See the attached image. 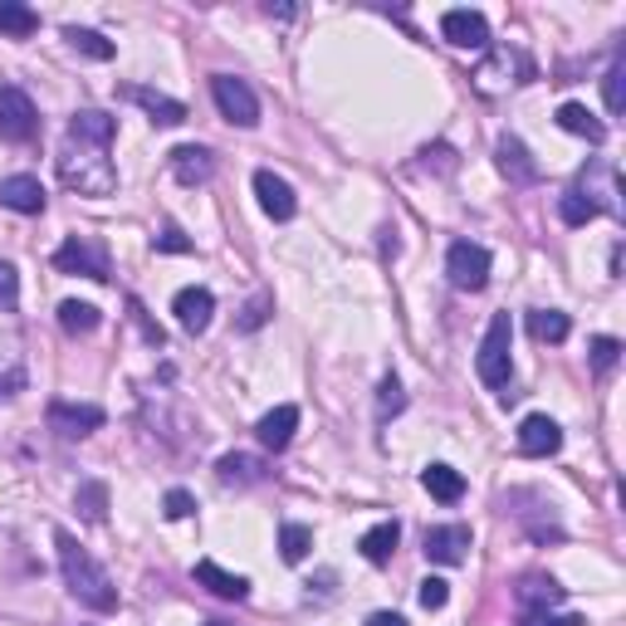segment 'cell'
I'll list each match as a JSON object with an SVG mask.
<instances>
[{
  "instance_id": "6da1fadb",
  "label": "cell",
  "mask_w": 626,
  "mask_h": 626,
  "mask_svg": "<svg viewBox=\"0 0 626 626\" xmlns=\"http://www.w3.org/2000/svg\"><path fill=\"white\" fill-rule=\"evenodd\" d=\"M55 544H59V572H65V588L74 592V602H83L89 612H118V588L103 572V563L69 529H55Z\"/></svg>"
},
{
  "instance_id": "7a4b0ae2",
  "label": "cell",
  "mask_w": 626,
  "mask_h": 626,
  "mask_svg": "<svg viewBox=\"0 0 626 626\" xmlns=\"http://www.w3.org/2000/svg\"><path fill=\"white\" fill-rule=\"evenodd\" d=\"M59 176H65V186L69 192H79V196H113L118 192V166L108 162V148H103V142L65 138Z\"/></svg>"
},
{
  "instance_id": "3957f363",
  "label": "cell",
  "mask_w": 626,
  "mask_h": 626,
  "mask_svg": "<svg viewBox=\"0 0 626 626\" xmlns=\"http://www.w3.org/2000/svg\"><path fill=\"white\" fill-rule=\"evenodd\" d=\"M509 348H514V323H509V313H495L489 328H485V343H479V358H475V372L489 392H505L509 378H514Z\"/></svg>"
},
{
  "instance_id": "277c9868",
  "label": "cell",
  "mask_w": 626,
  "mask_h": 626,
  "mask_svg": "<svg viewBox=\"0 0 626 626\" xmlns=\"http://www.w3.org/2000/svg\"><path fill=\"white\" fill-rule=\"evenodd\" d=\"M55 269L59 275H83V279H93V285H108V250L98 245V240H89V235H69L65 245L55 250Z\"/></svg>"
},
{
  "instance_id": "5b68a950",
  "label": "cell",
  "mask_w": 626,
  "mask_h": 626,
  "mask_svg": "<svg viewBox=\"0 0 626 626\" xmlns=\"http://www.w3.org/2000/svg\"><path fill=\"white\" fill-rule=\"evenodd\" d=\"M211 98H216V108H221V118L235 123V128H255L259 123V98H255V89H250L245 79L216 74L211 79Z\"/></svg>"
},
{
  "instance_id": "8992f818",
  "label": "cell",
  "mask_w": 626,
  "mask_h": 626,
  "mask_svg": "<svg viewBox=\"0 0 626 626\" xmlns=\"http://www.w3.org/2000/svg\"><path fill=\"white\" fill-rule=\"evenodd\" d=\"M445 275H451L455 289L479 294V289L489 285V250L475 245V240H455L451 255H445Z\"/></svg>"
},
{
  "instance_id": "52a82bcc",
  "label": "cell",
  "mask_w": 626,
  "mask_h": 626,
  "mask_svg": "<svg viewBox=\"0 0 626 626\" xmlns=\"http://www.w3.org/2000/svg\"><path fill=\"white\" fill-rule=\"evenodd\" d=\"M39 132V113L25 89L5 83L0 89V142H30Z\"/></svg>"
},
{
  "instance_id": "ba28073f",
  "label": "cell",
  "mask_w": 626,
  "mask_h": 626,
  "mask_svg": "<svg viewBox=\"0 0 626 626\" xmlns=\"http://www.w3.org/2000/svg\"><path fill=\"white\" fill-rule=\"evenodd\" d=\"M103 421H108V416H103V406H93V402H55L49 406V431H59L65 441H83V436H93Z\"/></svg>"
},
{
  "instance_id": "9c48e42d",
  "label": "cell",
  "mask_w": 626,
  "mask_h": 626,
  "mask_svg": "<svg viewBox=\"0 0 626 626\" xmlns=\"http://www.w3.org/2000/svg\"><path fill=\"white\" fill-rule=\"evenodd\" d=\"M563 451V431H558V421L544 411H534V416H524L519 421V455H529V461H544V455H558Z\"/></svg>"
},
{
  "instance_id": "30bf717a",
  "label": "cell",
  "mask_w": 626,
  "mask_h": 626,
  "mask_svg": "<svg viewBox=\"0 0 626 626\" xmlns=\"http://www.w3.org/2000/svg\"><path fill=\"white\" fill-rule=\"evenodd\" d=\"M255 196H259V211H265L269 221H294V211H299L294 186H289L285 176H275L269 166L255 172Z\"/></svg>"
},
{
  "instance_id": "8fae6325",
  "label": "cell",
  "mask_w": 626,
  "mask_h": 626,
  "mask_svg": "<svg viewBox=\"0 0 626 626\" xmlns=\"http://www.w3.org/2000/svg\"><path fill=\"white\" fill-rule=\"evenodd\" d=\"M426 558L431 563H441V568H455V563H465V553H470V529L465 524H436V529H426Z\"/></svg>"
},
{
  "instance_id": "7c38bea8",
  "label": "cell",
  "mask_w": 626,
  "mask_h": 626,
  "mask_svg": "<svg viewBox=\"0 0 626 626\" xmlns=\"http://www.w3.org/2000/svg\"><path fill=\"white\" fill-rule=\"evenodd\" d=\"M441 35L455 49H485L489 45V20L479 10H445L441 15Z\"/></svg>"
},
{
  "instance_id": "4fadbf2b",
  "label": "cell",
  "mask_w": 626,
  "mask_h": 626,
  "mask_svg": "<svg viewBox=\"0 0 626 626\" xmlns=\"http://www.w3.org/2000/svg\"><path fill=\"white\" fill-rule=\"evenodd\" d=\"M495 162H499V172L509 176V186H534L538 182V162L529 156V148L514 138V132H505V138L495 142Z\"/></svg>"
},
{
  "instance_id": "5bb4252c",
  "label": "cell",
  "mask_w": 626,
  "mask_h": 626,
  "mask_svg": "<svg viewBox=\"0 0 626 626\" xmlns=\"http://www.w3.org/2000/svg\"><path fill=\"white\" fill-rule=\"evenodd\" d=\"M118 93H123L128 103H138V108L148 113L152 123H162V128H176V123H186V103L166 98V93H156V89H142V83H123Z\"/></svg>"
},
{
  "instance_id": "9a60e30c",
  "label": "cell",
  "mask_w": 626,
  "mask_h": 626,
  "mask_svg": "<svg viewBox=\"0 0 626 626\" xmlns=\"http://www.w3.org/2000/svg\"><path fill=\"white\" fill-rule=\"evenodd\" d=\"M0 206L15 216H39L45 211V186H39V176H30V172L5 176V182H0Z\"/></svg>"
},
{
  "instance_id": "2e32d148",
  "label": "cell",
  "mask_w": 626,
  "mask_h": 626,
  "mask_svg": "<svg viewBox=\"0 0 626 626\" xmlns=\"http://www.w3.org/2000/svg\"><path fill=\"white\" fill-rule=\"evenodd\" d=\"M172 313H176V323H182L186 333H206L211 328V313H216V294L211 289H201V285H192V289H182V294L172 299Z\"/></svg>"
},
{
  "instance_id": "e0dca14e",
  "label": "cell",
  "mask_w": 626,
  "mask_h": 626,
  "mask_svg": "<svg viewBox=\"0 0 626 626\" xmlns=\"http://www.w3.org/2000/svg\"><path fill=\"white\" fill-rule=\"evenodd\" d=\"M294 431H299V406H275V411H265L259 416V426H255V441L265 445V451H285L289 441H294Z\"/></svg>"
},
{
  "instance_id": "ac0fdd59",
  "label": "cell",
  "mask_w": 626,
  "mask_h": 626,
  "mask_svg": "<svg viewBox=\"0 0 626 626\" xmlns=\"http://www.w3.org/2000/svg\"><path fill=\"white\" fill-rule=\"evenodd\" d=\"M196 582H201L211 598H221V602H245L250 598V582L240 578V572H225L221 563H211V558L196 563Z\"/></svg>"
},
{
  "instance_id": "d6986e66",
  "label": "cell",
  "mask_w": 626,
  "mask_h": 626,
  "mask_svg": "<svg viewBox=\"0 0 626 626\" xmlns=\"http://www.w3.org/2000/svg\"><path fill=\"white\" fill-rule=\"evenodd\" d=\"M265 475H269V465L259 461V455H245V451H231V455L216 461V479H221V485H235V489L265 485Z\"/></svg>"
},
{
  "instance_id": "ffe728a7",
  "label": "cell",
  "mask_w": 626,
  "mask_h": 626,
  "mask_svg": "<svg viewBox=\"0 0 626 626\" xmlns=\"http://www.w3.org/2000/svg\"><path fill=\"white\" fill-rule=\"evenodd\" d=\"M172 176L182 186H206L216 176V156L211 148H176L172 152Z\"/></svg>"
},
{
  "instance_id": "44dd1931",
  "label": "cell",
  "mask_w": 626,
  "mask_h": 626,
  "mask_svg": "<svg viewBox=\"0 0 626 626\" xmlns=\"http://www.w3.org/2000/svg\"><path fill=\"white\" fill-rule=\"evenodd\" d=\"M113 132H118V118H108V113H98V108H79L74 118H69V138L103 142V148H113Z\"/></svg>"
},
{
  "instance_id": "7402d4cb",
  "label": "cell",
  "mask_w": 626,
  "mask_h": 626,
  "mask_svg": "<svg viewBox=\"0 0 626 626\" xmlns=\"http://www.w3.org/2000/svg\"><path fill=\"white\" fill-rule=\"evenodd\" d=\"M396 544H402V529H396V519H382V524H372L368 534H362V558L372 563V568H382V563H392Z\"/></svg>"
},
{
  "instance_id": "603a6c76",
  "label": "cell",
  "mask_w": 626,
  "mask_h": 626,
  "mask_svg": "<svg viewBox=\"0 0 626 626\" xmlns=\"http://www.w3.org/2000/svg\"><path fill=\"white\" fill-rule=\"evenodd\" d=\"M563 602V588L553 578H544V572H534V578L519 582V607H524V617H534V612H548Z\"/></svg>"
},
{
  "instance_id": "cb8c5ba5",
  "label": "cell",
  "mask_w": 626,
  "mask_h": 626,
  "mask_svg": "<svg viewBox=\"0 0 626 626\" xmlns=\"http://www.w3.org/2000/svg\"><path fill=\"white\" fill-rule=\"evenodd\" d=\"M558 128L572 132V138H588L592 148H602V138H607L602 118H598V113H588L582 103H563V108H558Z\"/></svg>"
},
{
  "instance_id": "d4e9b609",
  "label": "cell",
  "mask_w": 626,
  "mask_h": 626,
  "mask_svg": "<svg viewBox=\"0 0 626 626\" xmlns=\"http://www.w3.org/2000/svg\"><path fill=\"white\" fill-rule=\"evenodd\" d=\"M421 485H426V495L441 499V505H455V499L465 495V475H461V470H451V465H426Z\"/></svg>"
},
{
  "instance_id": "484cf974",
  "label": "cell",
  "mask_w": 626,
  "mask_h": 626,
  "mask_svg": "<svg viewBox=\"0 0 626 626\" xmlns=\"http://www.w3.org/2000/svg\"><path fill=\"white\" fill-rule=\"evenodd\" d=\"M39 30V15L25 0H0V35L5 39H30Z\"/></svg>"
},
{
  "instance_id": "4316f807",
  "label": "cell",
  "mask_w": 626,
  "mask_h": 626,
  "mask_svg": "<svg viewBox=\"0 0 626 626\" xmlns=\"http://www.w3.org/2000/svg\"><path fill=\"white\" fill-rule=\"evenodd\" d=\"M98 323H103V313L93 304H79V299H65V304H59V328H65L69 338H89Z\"/></svg>"
},
{
  "instance_id": "83f0119b",
  "label": "cell",
  "mask_w": 626,
  "mask_h": 626,
  "mask_svg": "<svg viewBox=\"0 0 626 626\" xmlns=\"http://www.w3.org/2000/svg\"><path fill=\"white\" fill-rule=\"evenodd\" d=\"M558 216H563V225H572V231H578V225H588V221H598V201H592L588 192H578V186H568V192L558 196Z\"/></svg>"
},
{
  "instance_id": "f1b7e54d",
  "label": "cell",
  "mask_w": 626,
  "mask_h": 626,
  "mask_svg": "<svg viewBox=\"0 0 626 626\" xmlns=\"http://www.w3.org/2000/svg\"><path fill=\"white\" fill-rule=\"evenodd\" d=\"M529 333H534L538 343H563L572 333V318L563 309H534L529 313Z\"/></svg>"
},
{
  "instance_id": "f546056e",
  "label": "cell",
  "mask_w": 626,
  "mask_h": 626,
  "mask_svg": "<svg viewBox=\"0 0 626 626\" xmlns=\"http://www.w3.org/2000/svg\"><path fill=\"white\" fill-rule=\"evenodd\" d=\"M74 505H79V514L89 519V524H103V519H108V485H103V479H83Z\"/></svg>"
},
{
  "instance_id": "4dcf8cb0",
  "label": "cell",
  "mask_w": 626,
  "mask_h": 626,
  "mask_svg": "<svg viewBox=\"0 0 626 626\" xmlns=\"http://www.w3.org/2000/svg\"><path fill=\"white\" fill-rule=\"evenodd\" d=\"M313 548V529L309 524H285L279 529V558L285 563H304Z\"/></svg>"
},
{
  "instance_id": "1f68e13d",
  "label": "cell",
  "mask_w": 626,
  "mask_h": 626,
  "mask_svg": "<svg viewBox=\"0 0 626 626\" xmlns=\"http://www.w3.org/2000/svg\"><path fill=\"white\" fill-rule=\"evenodd\" d=\"M65 39L79 49V55H89V59H113V39H103L98 30H79V25H69V30H65Z\"/></svg>"
},
{
  "instance_id": "d6a6232c",
  "label": "cell",
  "mask_w": 626,
  "mask_h": 626,
  "mask_svg": "<svg viewBox=\"0 0 626 626\" xmlns=\"http://www.w3.org/2000/svg\"><path fill=\"white\" fill-rule=\"evenodd\" d=\"M626 65L617 59V65L607 69V79H602V98H607V113H622L626 108Z\"/></svg>"
},
{
  "instance_id": "836d02e7",
  "label": "cell",
  "mask_w": 626,
  "mask_h": 626,
  "mask_svg": "<svg viewBox=\"0 0 626 626\" xmlns=\"http://www.w3.org/2000/svg\"><path fill=\"white\" fill-rule=\"evenodd\" d=\"M588 352H592V368H598L602 378H607V372L622 362V343H617V338H592Z\"/></svg>"
},
{
  "instance_id": "e575fe53",
  "label": "cell",
  "mask_w": 626,
  "mask_h": 626,
  "mask_svg": "<svg viewBox=\"0 0 626 626\" xmlns=\"http://www.w3.org/2000/svg\"><path fill=\"white\" fill-rule=\"evenodd\" d=\"M402 406H406L402 382H396L392 372H387V378H382V387H378V416H382V421H387V416H396V411H402Z\"/></svg>"
},
{
  "instance_id": "d590c367",
  "label": "cell",
  "mask_w": 626,
  "mask_h": 626,
  "mask_svg": "<svg viewBox=\"0 0 626 626\" xmlns=\"http://www.w3.org/2000/svg\"><path fill=\"white\" fill-rule=\"evenodd\" d=\"M416 598H421V607H426V612H441L445 602H451V582H445V578H426Z\"/></svg>"
},
{
  "instance_id": "8d00e7d4",
  "label": "cell",
  "mask_w": 626,
  "mask_h": 626,
  "mask_svg": "<svg viewBox=\"0 0 626 626\" xmlns=\"http://www.w3.org/2000/svg\"><path fill=\"white\" fill-rule=\"evenodd\" d=\"M20 304V275L10 259H0V309H15Z\"/></svg>"
},
{
  "instance_id": "74e56055",
  "label": "cell",
  "mask_w": 626,
  "mask_h": 626,
  "mask_svg": "<svg viewBox=\"0 0 626 626\" xmlns=\"http://www.w3.org/2000/svg\"><path fill=\"white\" fill-rule=\"evenodd\" d=\"M162 514H166V519H192V514H196V499L186 495V489H166Z\"/></svg>"
},
{
  "instance_id": "f35d334b",
  "label": "cell",
  "mask_w": 626,
  "mask_h": 626,
  "mask_svg": "<svg viewBox=\"0 0 626 626\" xmlns=\"http://www.w3.org/2000/svg\"><path fill=\"white\" fill-rule=\"evenodd\" d=\"M128 309H132V318H138L142 338H148V343H152V348H162V343H166V333H162V328H156V323L148 318V309H142V304H138V299H128Z\"/></svg>"
},
{
  "instance_id": "ab89813d",
  "label": "cell",
  "mask_w": 626,
  "mask_h": 626,
  "mask_svg": "<svg viewBox=\"0 0 626 626\" xmlns=\"http://www.w3.org/2000/svg\"><path fill=\"white\" fill-rule=\"evenodd\" d=\"M519 626H582V617H572V612H563V617H553V612H534V617H519Z\"/></svg>"
},
{
  "instance_id": "60d3db41",
  "label": "cell",
  "mask_w": 626,
  "mask_h": 626,
  "mask_svg": "<svg viewBox=\"0 0 626 626\" xmlns=\"http://www.w3.org/2000/svg\"><path fill=\"white\" fill-rule=\"evenodd\" d=\"M156 250H172V255H186V250H192V240L176 231V225H166V231L156 235Z\"/></svg>"
},
{
  "instance_id": "b9f144b4",
  "label": "cell",
  "mask_w": 626,
  "mask_h": 626,
  "mask_svg": "<svg viewBox=\"0 0 626 626\" xmlns=\"http://www.w3.org/2000/svg\"><path fill=\"white\" fill-rule=\"evenodd\" d=\"M265 318H269V294H259L255 304L245 309V318H240V328H259V323H265Z\"/></svg>"
},
{
  "instance_id": "7bdbcfd3",
  "label": "cell",
  "mask_w": 626,
  "mask_h": 626,
  "mask_svg": "<svg viewBox=\"0 0 626 626\" xmlns=\"http://www.w3.org/2000/svg\"><path fill=\"white\" fill-rule=\"evenodd\" d=\"M20 387H25V372H5V378H0V402H10V396H15Z\"/></svg>"
},
{
  "instance_id": "ee69618b",
  "label": "cell",
  "mask_w": 626,
  "mask_h": 626,
  "mask_svg": "<svg viewBox=\"0 0 626 626\" xmlns=\"http://www.w3.org/2000/svg\"><path fill=\"white\" fill-rule=\"evenodd\" d=\"M368 626H406V617H396V612H372Z\"/></svg>"
},
{
  "instance_id": "f6af8a7d",
  "label": "cell",
  "mask_w": 626,
  "mask_h": 626,
  "mask_svg": "<svg viewBox=\"0 0 626 626\" xmlns=\"http://www.w3.org/2000/svg\"><path fill=\"white\" fill-rule=\"evenodd\" d=\"M206 626H231V622H206Z\"/></svg>"
}]
</instances>
